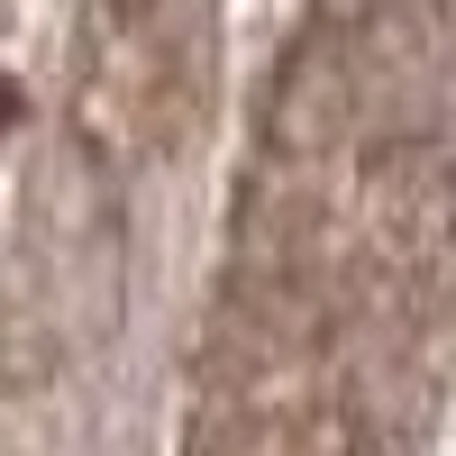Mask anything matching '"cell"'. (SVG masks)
Returning a JSON list of instances; mask_svg holds the SVG:
<instances>
[{"label": "cell", "mask_w": 456, "mask_h": 456, "mask_svg": "<svg viewBox=\"0 0 456 456\" xmlns=\"http://www.w3.org/2000/svg\"><path fill=\"white\" fill-rule=\"evenodd\" d=\"M10 119H19V92H10V83H0V137H10Z\"/></svg>", "instance_id": "cell-1"}]
</instances>
